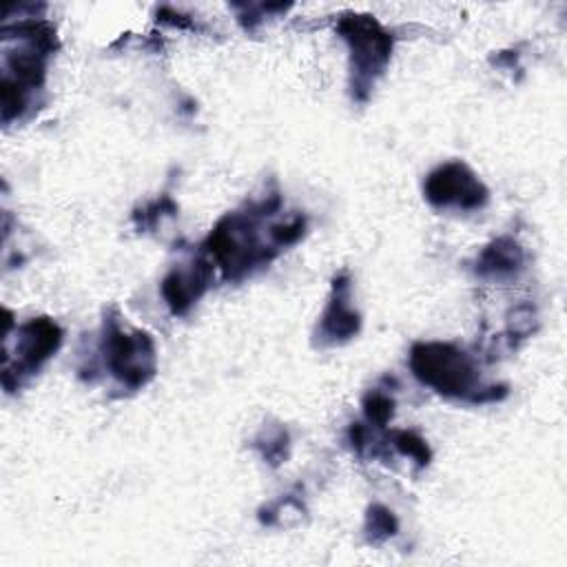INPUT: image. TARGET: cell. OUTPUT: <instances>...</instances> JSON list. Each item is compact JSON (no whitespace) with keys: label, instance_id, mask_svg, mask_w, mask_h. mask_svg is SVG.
I'll list each match as a JSON object with an SVG mask.
<instances>
[{"label":"cell","instance_id":"cell-1","mask_svg":"<svg viewBox=\"0 0 567 567\" xmlns=\"http://www.w3.org/2000/svg\"><path fill=\"white\" fill-rule=\"evenodd\" d=\"M410 365L425 385L436 392L472 403L498 399L496 385L483 388L474 361L450 343H416L410 354Z\"/></svg>","mask_w":567,"mask_h":567},{"label":"cell","instance_id":"cell-2","mask_svg":"<svg viewBox=\"0 0 567 567\" xmlns=\"http://www.w3.org/2000/svg\"><path fill=\"white\" fill-rule=\"evenodd\" d=\"M339 33L350 47L352 95L365 100L377 75L383 73L390 60L392 38L374 18L357 13L339 20Z\"/></svg>","mask_w":567,"mask_h":567},{"label":"cell","instance_id":"cell-3","mask_svg":"<svg viewBox=\"0 0 567 567\" xmlns=\"http://www.w3.org/2000/svg\"><path fill=\"white\" fill-rule=\"evenodd\" d=\"M104 363L128 388L144 385L155 372V348L144 332H124L115 319L104 323Z\"/></svg>","mask_w":567,"mask_h":567},{"label":"cell","instance_id":"cell-4","mask_svg":"<svg viewBox=\"0 0 567 567\" xmlns=\"http://www.w3.org/2000/svg\"><path fill=\"white\" fill-rule=\"evenodd\" d=\"M423 190L436 208L474 210L487 202V188L463 162H447L432 171Z\"/></svg>","mask_w":567,"mask_h":567},{"label":"cell","instance_id":"cell-5","mask_svg":"<svg viewBox=\"0 0 567 567\" xmlns=\"http://www.w3.org/2000/svg\"><path fill=\"white\" fill-rule=\"evenodd\" d=\"M62 332L58 323L51 319H31L18 330V346H16V365L4 370V381L16 374L18 383L22 374L35 372L42 361H47L60 346Z\"/></svg>","mask_w":567,"mask_h":567},{"label":"cell","instance_id":"cell-6","mask_svg":"<svg viewBox=\"0 0 567 567\" xmlns=\"http://www.w3.org/2000/svg\"><path fill=\"white\" fill-rule=\"evenodd\" d=\"M210 270L213 268L208 261L197 259L193 264L173 268L166 275V279L162 281V295L175 315L186 312L193 306V301L202 297V292L208 288Z\"/></svg>","mask_w":567,"mask_h":567},{"label":"cell","instance_id":"cell-7","mask_svg":"<svg viewBox=\"0 0 567 567\" xmlns=\"http://www.w3.org/2000/svg\"><path fill=\"white\" fill-rule=\"evenodd\" d=\"M359 330V315L350 303V279L346 275L337 277L332 284V297L319 323L321 343H337L354 337Z\"/></svg>","mask_w":567,"mask_h":567},{"label":"cell","instance_id":"cell-8","mask_svg":"<svg viewBox=\"0 0 567 567\" xmlns=\"http://www.w3.org/2000/svg\"><path fill=\"white\" fill-rule=\"evenodd\" d=\"M523 259L520 246L509 237H501L481 252L476 270L483 277H509L523 268Z\"/></svg>","mask_w":567,"mask_h":567},{"label":"cell","instance_id":"cell-9","mask_svg":"<svg viewBox=\"0 0 567 567\" xmlns=\"http://www.w3.org/2000/svg\"><path fill=\"white\" fill-rule=\"evenodd\" d=\"M363 410H365V416L370 423L374 425H385L390 419H392V412H394V401L390 394L385 392H379V390H372L365 394L363 399Z\"/></svg>","mask_w":567,"mask_h":567},{"label":"cell","instance_id":"cell-10","mask_svg":"<svg viewBox=\"0 0 567 567\" xmlns=\"http://www.w3.org/2000/svg\"><path fill=\"white\" fill-rule=\"evenodd\" d=\"M368 534L372 536V540H379V538H388L396 532V518L394 514L383 507V505H372L370 512H368Z\"/></svg>","mask_w":567,"mask_h":567},{"label":"cell","instance_id":"cell-11","mask_svg":"<svg viewBox=\"0 0 567 567\" xmlns=\"http://www.w3.org/2000/svg\"><path fill=\"white\" fill-rule=\"evenodd\" d=\"M392 443L396 445L399 452H403V454L416 458V463H419L421 467L427 465V461H430V450H427L425 441H423L421 436H416L414 432H405V430L394 432V434H392Z\"/></svg>","mask_w":567,"mask_h":567}]
</instances>
